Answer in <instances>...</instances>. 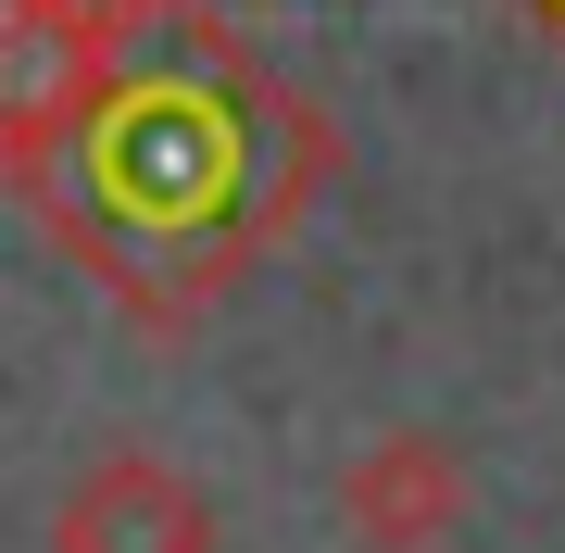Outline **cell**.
Here are the masks:
<instances>
[{"label": "cell", "instance_id": "1", "mask_svg": "<svg viewBox=\"0 0 565 553\" xmlns=\"http://www.w3.org/2000/svg\"><path fill=\"white\" fill-rule=\"evenodd\" d=\"M327 177H340V126L189 0V63H102L76 139L25 177V202L151 340H189L315 214Z\"/></svg>", "mask_w": 565, "mask_h": 553}, {"label": "cell", "instance_id": "5", "mask_svg": "<svg viewBox=\"0 0 565 553\" xmlns=\"http://www.w3.org/2000/svg\"><path fill=\"white\" fill-rule=\"evenodd\" d=\"M527 25H541V39H553V51H565V0H527Z\"/></svg>", "mask_w": 565, "mask_h": 553}, {"label": "cell", "instance_id": "4", "mask_svg": "<svg viewBox=\"0 0 565 553\" xmlns=\"http://www.w3.org/2000/svg\"><path fill=\"white\" fill-rule=\"evenodd\" d=\"M88 88H102V63L63 39V25H39V13L0 0V189H25L63 139H76Z\"/></svg>", "mask_w": 565, "mask_h": 553}, {"label": "cell", "instance_id": "3", "mask_svg": "<svg viewBox=\"0 0 565 553\" xmlns=\"http://www.w3.org/2000/svg\"><path fill=\"white\" fill-rule=\"evenodd\" d=\"M340 541L352 553H440L465 529V503H478V466L440 440V428H377L340 466Z\"/></svg>", "mask_w": 565, "mask_h": 553}, {"label": "cell", "instance_id": "2", "mask_svg": "<svg viewBox=\"0 0 565 553\" xmlns=\"http://www.w3.org/2000/svg\"><path fill=\"white\" fill-rule=\"evenodd\" d=\"M51 553H226V515L189 466H163V453H102V466L63 478L51 503Z\"/></svg>", "mask_w": 565, "mask_h": 553}]
</instances>
